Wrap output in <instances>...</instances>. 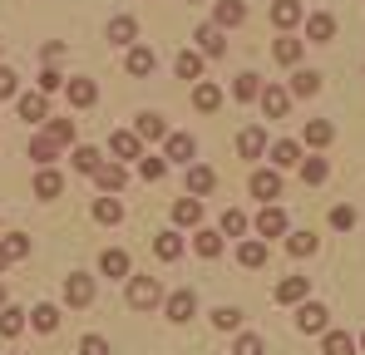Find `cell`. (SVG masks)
Here are the masks:
<instances>
[{"label": "cell", "mask_w": 365, "mask_h": 355, "mask_svg": "<svg viewBox=\"0 0 365 355\" xmlns=\"http://www.w3.org/2000/svg\"><path fill=\"white\" fill-rule=\"evenodd\" d=\"M297 163H302V143L277 138V143H272V168H297Z\"/></svg>", "instance_id": "cell-20"}, {"label": "cell", "mask_w": 365, "mask_h": 355, "mask_svg": "<svg viewBox=\"0 0 365 355\" xmlns=\"http://www.w3.org/2000/svg\"><path fill=\"white\" fill-rule=\"evenodd\" d=\"M302 20H306L302 0H272V25H277V30H297Z\"/></svg>", "instance_id": "cell-6"}, {"label": "cell", "mask_w": 365, "mask_h": 355, "mask_svg": "<svg viewBox=\"0 0 365 355\" xmlns=\"http://www.w3.org/2000/svg\"><path fill=\"white\" fill-rule=\"evenodd\" d=\"M192 5H197V0H192Z\"/></svg>", "instance_id": "cell-57"}, {"label": "cell", "mask_w": 365, "mask_h": 355, "mask_svg": "<svg viewBox=\"0 0 365 355\" xmlns=\"http://www.w3.org/2000/svg\"><path fill=\"white\" fill-rule=\"evenodd\" d=\"M237 262H242L247 272L267 267V242H262V237H252V242H242V247H237Z\"/></svg>", "instance_id": "cell-24"}, {"label": "cell", "mask_w": 365, "mask_h": 355, "mask_svg": "<svg viewBox=\"0 0 365 355\" xmlns=\"http://www.w3.org/2000/svg\"><path fill=\"white\" fill-rule=\"evenodd\" d=\"M153 69H158V55H153L148 45H133V50H128V74H133V79H143V74H153Z\"/></svg>", "instance_id": "cell-17"}, {"label": "cell", "mask_w": 365, "mask_h": 355, "mask_svg": "<svg viewBox=\"0 0 365 355\" xmlns=\"http://www.w3.org/2000/svg\"><path fill=\"white\" fill-rule=\"evenodd\" d=\"M163 301V282L158 277H128V306L133 311H153Z\"/></svg>", "instance_id": "cell-1"}, {"label": "cell", "mask_w": 365, "mask_h": 355, "mask_svg": "<svg viewBox=\"0 0 365 355\" xmlns=\"http://www.w3.org/2000/svg\"><path fill=\"white\" fill-rule=\"evenodd\" d=\"M55 153H60V143L50 138V133H40V138H30V158L45 168V163H55Z\"/></svg>", "instance_id": "cell-39"}, {"label": "cell", "mask_w": 365, "mask_h": 355, "mask_svg": "<svg viewBox=\"0 0 365 355\" xmlns=\"http://www.w3.org/2000/svg\"><path fill=\"white\" fill-rule=\"evenodd\" d=\"M94 182H99L104 192H119L123 182H128V173H123V163H119V158H114V163H104V168L94 173Z\"/></svg>", "instance_id": "cell-30"}, {"label": "cell", "mask_w": 365, "mask_h": 355, "mask_svg": "<svg viewBox=\"0 0 365 355\" xmlns=\"http://www.w3.org/2000/svg\"><path fill=\"white\" fill-rule=\"evenodd\" d=\"M302 138H306V148H326V143H331V138H336V128H331V123H326V118H306Z\"/></svg>", "instance_id": "cell-21"}, {"label": "cell", "mask_w": 365, "mask_h": 355, "mask_svg": "<svg viewBox=\"0 0 365 355\" xmlns=\"http://www.w3.org/2000/svg\"><path fill=\"white\" fill-rule=\"evenodd\" d=\"M74 168H79V173H99V168H104L99 148H74Z\"/></svg>", "instance_id": "cell-42"}, {"label": "cell", "mask_w": 365, "mask_h": 355, "mask_svg": "<svg viewBox=\"0 0 365 355\" xmlns=\"http://www.w3.org/2000/svg\"><path fill=\"white\" fill-rule=\"evenodd\" d=\"M79 355H114V351H109L104 336H84V341H79Z\"/></svg>", "instance_id": "cell-51"}, {"label": "cell", "mask_w": 365, "mask_h": 355, "mask_svg": "<svg viewBox=\"0 0 365 355\" xmlns=\"http://www.w3.org/2000/svg\"><path fill=\"white\" fill-rule=\"evenodd\" d=\"M321 351H326V355H356V341H351L346 331H326V341H321Z\"/></svg>", "instance_id": "cell-40"}, {"label": "cell", "mask_w": 365, "mask_h": 355, "mask_svg": "<svg viewBox=\"0 0 365 355\" xmlns=\"http://www.w3.org/2000/svg\"><path fill=\"white\" fill-rule=\"evenodd\" d=\"M262 89H267V84H262L257 74H237V79H232V99H237V104H252V99H262Z\"/></svg>", "instance_id": "cell-26"}, {"label": "cell", "mask_w": 365, "mask_h": 355, "mask_svg": "<svg viewBox=\"0 0 365 355\" xmlns=\"http://www.w3.org/2000/svg\"><path fill=\"white\" fill-rule=\"evenodd\" d=\"M138 173L148 178V182H158V178L168 173V158H158V153H148V158H138Z\"/></svg>", "instance_id": "cell-47"}, {"label": "cell", "mask_w": 365, "mask_h": 355, "mask_svg": "<svg viewBox=\"0 0 365 355\" xmlns=\"http://www.w3.org/2000/svg\"><path fill=\"white\" fill-rule=\"evenodd\" d=\"M192 247H197V257H217V252H222V232L197 227V232H192Z\"/></svg>", "instance_id": "cell-38"}, {"label": "cell", "mask_w": 365, "mask_h": 355, "mask_svg": "<svg viewBox=\"0 0 365 355\" xmlns=\"http://www.w3.org/2000/svg\"><path fill=\"white\" fill-rule=\"evenodd\" d=\"M237 153H242V158H262V153H267V133H262V128H242V133H237Z\"/></svg>", "instance_id": "cell-27"}, {"label": "cell", "mask_w": 365, "mask_h": 355, "mask_svg": "<svg viewBox=\"0 0 365 355\" xmlns=\"http://www.w3.org/2000/svg\"><path fill=\"white\" fill-rule=\"evenodd\" d=\"M331 227H336V232H351V227H356V207H351V202L331 207Z\"/></svg>", "instance_id": "cell-48"}, {"label": "cell", "mask_w": 365, "mask_h": 355, "mask_svg": "<svg viewBox=\"0 0 365 355\" xmlns=\"http://www.w3.org/2000/svg\"><path fill=\"white\" fill-rule=\"evenodd\" d=\"M247 187H252V197H262V202H272V197H282V173H277V168H257Z\"/></svg>", "instance_id": "cell-8"}, {"label": "cell", "mask_w": 365, "mask_h": 355, "mask_svg": "<svg viewBox=\"0 0 365 355\" xmlns=\"http://www.w3.org/2000/svg\"><path fill=\"white\" fill-rule=\"evenodd\" d=\"M15 94H20V74L0 64V99H15Z\"/></svg>", "instance_id": "cell-50"}, {"label": "cell", "mask_w": 365, "mask_h": 355, "mask_svg": "<svg viewBox=\"0 0 365 355\" xmlns=\"http://www.w3.org/2000/svg\"><path fill=\"white\" fill-rule=\"evenodd\" d=\"M202 50H182L178 59H173V69H178V79H187V84H192V79H202Z\"/></svg>", "instance_id": "cell-23"}, {"label": "cell", "mask_w": 365, "mask_h": 355, "mask_svg": "<svg viewBox=\"0 0 365 355\" xmlns=\"http://www.w3.org/2000/svg\"><path fill=\"white\" fill-rule=\"evenodd\" d=\"M133 35H138V20H133V15L109 20V40H114V45H133Z\"/></svg>", "instance_id": "cell-37"}, {"label": "cell", "mask_w": 365, "mask_h": 355, "mask_svg": "<svg viewBox=\"0 0 365 355\" xmlns=\"http://www.w3.org/2000/svg\"><path fill=\"white\" fill-rule=\"evenodd\" d=\"M168 158L192 163V158H197V138H192V133H173V138H168Z\"/></svg>", "instance_id": "cell-31"}, {"label": "cell", "mask_w": 365, "mask_h": 355, "mask_svg": "<svg viewBox=\"0 0 365 355\" xmlns=\"http://www.w3.org/2000/svg\"><path fill=\"white\" fill-rule=\"evenodd\" d=\"M326 178H331V163H326V158H302V182L306 187H321Z\"/></svg>", "instance_id": "cell-34"}, {"label": "cell", "mask_w": 365, "mask_h": 355, "mask_svg": "<svg viewBox=\"0 0 365 355\" xmlns=\"http://www.w3.org/2000/svg\"><path fill=\"white\" fill-rule=\"evenodd\" d=\"M222 237H242L247 232V212H237V207H227L222 212V227H217Z\"/></svg>", "instance_id": "cell-45"}, {"label": "cell", "mask_w": 365, "mask_h": 355, "mask_svg": "<svg viewBox=\"0 0 365 355\" xmlns=\"http://www.w3.org/2000/svg\"><path fill=\"white\" fill-rule=\"evenodd\" d=\"M94 222H104V227L123 222V202L119 197H99V202H94Z\"/></svg>", "instance_id": "cell-35"}, {"label": "cell", "mask_w": 365, "mask_h": 355, "mask_svg": "<svg viewBox=\"0 0 365 355\" xmlns=\"http://www.w3.org/2000/svg\"><path fill=\"white\" fill-rule=\"evenodd\" d=\"M128 267H133V262H128L123 247H109V252L99 257V272H104V277H128Z\"/></svg>", "instance_id": "cell-28"}, {"label": "cell", "mask_w": 365, "mask_h": 355, "mask_svg": "<svg viewBox=\"0 0 365 355\" xmlns=\"http://www.w3.org/2000/svg\"><path fill=\"white\" fill-rule=\"evenodd\" d=\"M242 20H247V5H242V0H217V20H212V25H222V30H237Z\"/></svg>", "instance_id": "cell-22"}, {"label": "cell", "mask_w": 365, "mask_h": 355, "mask_svg": "<svg viewBox=\"0 0 365 355\" xmlns=\"http://www.w3.org/2000/svg\"><path fill=\"white\" fill-rule=\"evenodd\" d=\"M292 94H297V99H316V94H321V74H316V69H297V74H292Z\"/></svg>", "instance_id": "cell-25"}, {"label": "cell", "mask_w": 365, "mask_h": 355, "mask_svg": "<svg viewBox=\"0 0 365 355\" xmlns=\"http://www.w3.org/2000/svg\"><path fill=\"white\" fill-rule=\"evenodd\" d=\"M257 237H262V242H272V237H287V212H282L277 202H267V207L257 212Z\"/></svg>", "instance_id": "cell-4"}, {"label": "cell", "mask_w": 365, "mask_h": 355, "mask_svg": "<svg viewBox=\"0 0 365 355\" xmlns=\"http://www.w3.org/2000/svg\"><path fill=\"white\" fill-rule=\"evenodd\" d=\"M272 55H277V64H302L306 45H302V40H292V35H282V40L272 45Z\"/></svg>", "instance_id": "cell-32"}, {"label": "cell", "mask_w": 365, "mask_h": 355, "mask_svg": "<svg viewBox=\"0 0 365 355\" xmlns=\"http://www.w3.org/2000/svg\"><path fill=\"white\" fill-rule=\"evenodd\" d=\"M64 301H69V306H89V301H94V282H89L84 272H69V277H64Z\"/></svg>", "instance_id": "cell-10"}, {"label": "cell", "mask_w": 365, "mask_h": 355, "mask_svg": "<svg viewBox=\"0 0 365 355\" xmlns=\"http://www.w3.org/2000/svg\"><path fill=\"white\" fill-rule=\"evenodd\" d=\"M20 257H30V237H25V232L0 237V272H5L10 262H20Z\"/></svg>", "instance_id": "cell-13"}, {"label": "cell", "mask_w": 365, "mask_h": 355, "mask_svg": "<svg viewBox=\"0 0 365 355\" xmlns=\"http://www.w3.org/2000/svg\"><path fill=\"white\" fill-rule=\"evenodd\" d=\"M297 326H302L306 336H326V326H331V311H326L321 301H306L302 311H297Z\"/></svg>", "instance_id": "cell-3"}, {"label": "cell", "mask_w": 365, "mask_h": 355, "mask_svg": "<svg viewBox=\"0 0 365 355\" xmlns=\"http://www.w3.org/2000/svg\"><path fill=\"white\" fill-rule=\"evenodd\" d=\"M0 311H5V287H0Z\"/></svg>", "instance_id": "cell-54"}, {"label": "cell", "mask_w": 365, "mask_h": 355, "mask_svg": "<svg viewBox=\"0 0 365 355\" xmlns=\"http://www.w3.org/2000/svg\"><path fill=\"white\" fill-rule=\"evenodd\" d=\"M60 192H64V178L55 168H40L35 173V197H60Z\"/></svg>", "instance_id": "cell-33"}, {"label": "cell", "mask_w": 365, "mask_h": 355, "mask_svg": "<svg viewBox=\"0 0 365 355\" xmlns=\"http://www.w3.org/2000/svg\"><path fill=\"white\" fill-rule=\"evenodd\" d=\"M306 40H311V45H331V40H336V15L311 10V15H306Z\"/></svg>", "instance_id": "cell-5"}, {"label": "cell", "mask_w": 365, "mask_h": 355, "mask_svg": "<svg viewBox=\"0 0 365 355\" xmlns=\"http://www.w3.org/2000/svg\"><path fill=\"white\" fill-rule=\"evenodd\" d=\"M163 311H168V321H173V326H182V321H192V316H197V292H192V287H182V292H173L168 301H163Z\"/></svg>", "instance_id": "cell-2"}, {"label": "cell", "mask_w": 365, "mask_h": 355, "mask_svg": "<svg viewBox=\"0 0 365 355\" xmlns=\"http://www.w3.org/2000/svg\"><path fill=\"white\" fill-rule=\"evenodd\" d=\"M153 252H158V262H178L182 257V232H158L153 237Z\"/></svg>", "instance_id": "cell-29"}, {"label": "cell", "mask_w": 365, "mask_h": 355, "mask_svg": "<svg viewBox=\"0 0 365 355\" xmlns=\"http://www.w3.org/2000/svg\"><path fill=\"white\" fill-rule=\"evenodd\" d=\"M361 351H365V336H361Z\"/></svg>", "instance_id": "cell-55"}, {"label": "cell", "mask_w": 365, "mask_h": 355, "mask_svg": "<svg viewBox=\"0 0 365 355\" xmlns=\"http://www.w3.org/2000/svg\"><path fill=\"white\" fill-rule=\"evenodd\" d=\"M306 296H311V277H287V282H277L272 301H282V306H297V301H306Z\"/></svg>", "instance_id": "cell-9"}, {"label": "cell", "mask_w": 365, "mask_h": 355, "mask_svg": "<svg viewBox=\"0 0 365 355\" xmlns=\"http://www.w3.org/2000/svg\"><path fill=\"white\" fill-rule=\"evenodd\" d=\"M173 222H178V227H197V222H202V197H192V192L178 197V202H173Z\"/></svg>", "instance_id": "cell-16"}, {"label": "cell", "mask_w": 365, "mask_h": 355, "mask_svg": "<svg viewBox=\"0 0 365 355\" xmlns=\"http://www.w3.org/2000/svg\"><path fill=\"white\" fill-rule=\"evenodd\" d=\"M287 252H292V257H311V252H316V237L311 232H287Z\"/></svg>", "instance_id": "cell-46"}, {"label": "cell", "mask_w": 365, "mask_h": 355, "mask_svg": "<svg viewBox=\"0 0 365 355\" xmlns=\"http://www.w3.org/2000/svg\"><path fill=\"white\" fill-rule=\"evenodd\" d=\"M133 133H138V138H148V143H158V138L168 143V138H173V133H168V123H163V114H138Z\"/></svg>", "instance_id": "cell-14"}, {"label": "cell", "mask_w": 365, "mask_h": 355, "mask_svg": "<svg viewBox=\"0 0 365 355\" xmlns=\"http://www.w3.org/2000/svg\"><path fill=\"white\" fill-rule=\"evenodd\" d=\"M0 45H5V40H0Z\"/></svg>", "instance_id": "cell-56"}, {"label": "cell", "mask_w": 365, "mask_h": 355, "mask_svg": "<svg viewBox=\"0 0 365 355\" xmlns=\"http://www.w3.org/2000/svg\"><path fill=\"white\" fill-rule=\"evenodd\" d=\"M64 94H69V104H74V109H89V104L99 99L94 79H69V84H64Z\"/></svg>", "instance_id": "cell-19"}, {"label": "cell", "mask_w": 365, "mask_h": 355, "mask_svg": "<svg viewBox=\"0 0 365 355\" xmlns=\"http://www.w3.org/2000/svg\"><path fill=\"white\" fill-rule=\"evenodd\" d=\"M30 321H35V331H55L60 326V306H35Z\"/></svg>", "instance_id": "cell-43"}, {"label": "cell", "mask_w": 365, "mask_h": 355, "mask_svg": "<svg viewBox=\"0 0 365 355\" xmlns=\"http://www.w3.org/2000/svg\"><path fill=\"white\" fill-rule=\"evenodd\" d=\"M55 89H64V74L60 69H45L40 74V94H55Z\"/></svg>", "instance_id": "cell-52"}, {"label": "cell", "mask_w": 365, "mask_h": 355, "mask_svg": "<svg viewBox=\"0 0 365 355\" xmlns=\"http://www.w3.org/2000/svg\"><path fill=\"white\" fill-rule=\"evenodd\" d=\"M45 133H50V138H55V143H74V123H69V118H50V128H45Z\"/></svg>", "instance_id": "cell-49"}, {"label": "cell", "mask_w": 365, "mask_h": 355, "mask_svg": "<svg viewBox=\"0 0 365 355\" xmlns=\"http://www.w3.org/2000/svg\"><path fill=\"white\" fill-rule=\"evenodd\" d=\"M212 182H217V173H212L207 163H187V192H192V197L212 192Z\"/></svg>", "instance_id": "cell-18"}, {"label": "cell", "mask_w": 365, "mask_h": 355, "mask_svg": "<svg viewBox=\"0 0 365 355\" xmlns=\"http://www.w3.org/2000/svg\"><path fill=\"white\" fill-rule=\"evenodd\" d=\"M20 331H25V311H15V306H5V311H0V336H5V341H15Z\"/></svg>", "instance_id": "cell-41"}, {"label": "cell", "mask_w": 365, "mask_h": 355, "mask_svg": "<svg viewBox=\"0 0 365 355\" xmlns=\"http://www.w3.org/2000/svg\"><path fill=\"white\" fill-rule=\"evenodd\" d=\"M192 104H197V114H217V109H222V89L207 84V79H197V84H192Z\"/></svg>", "instance_id": "cell-12"}, {"label": "cell", "mask_w": 365, "mask_h": 355, "mask_svg": "<svg viewBox=\"0 0 365 355\" xmlns=\"http://www.w3.org/2000/svg\"><path fill=\"white\" fill-rule=\"evenodd\" d=\"M232 355H267V346H262L257 336H242V341L232 346Z\"/></svg>", "instance_id": "cell-53"}, {"label": "cell", "mask_w": 365, "mask_h": 355, "mask_svg": "<svg viewBox=\"0 0 365 355\" xmlns=\"http://www.w3.org/2000/svg\"><path fill=\"white\" fill-rule=\"evenodd\" d=\"M192 40H197V50H202L207 59L227 55V35H222V25H202V30H197Z\"/></svg>", "instance_id": "cell-11"}, {"label": "cell", "mask_w": 365, "mask_h": 355, "mask_svg": "<svg viewBox=\"0 0 365 355\" xmlns=\"http://www.w3.org/2000/svg\"><path fill=\"white\" fill-rule=\"evenodd\" d=\"M138 143H143V138H138V133H128V128H123V133H109L114 158H138Z\"/></svg>", "instance_id": "cell-36"}, {"label": "cell", "mask_w": 365, "mask_h": 355, "mask_svg": "<svg viewBox=\"0 0 365 355\" xmlns=\"http://www.w3.org/2000/svg\"><path fill=\"white\" fill-rule=\"evenodd\" d=\"M212 326H217V331H237V326H242V311H237V306H217V311H212Z\"/></svg>", "instance_id": "cell-44"}, {"label": "cell", "mask_w": 365, "mask_h": 355, "mask_svg": "<svg viewBox=\"0 0 365 355\" xmlns=\"http://www.w3.org/2000/svg\"><path fill=\"white\" fill-rule=\"evenodd\" d=\"M257 104H262V114H267V118H287V109H292V89H282V84H267Z\"/></svg>", "instance_id": "cell-7"}, {"label": "cell", "mask_w": 365, "mask_h": 355, "mask_svg": "<svg viewBox=\"0 0 365 355\" xmlns=\"http://www.w3.org/2000/svg\"><path fill=\"white\" fill-rule=\"evenodd\" d=\"M15 109H20V118H25V123H45V118H50L45 94H20V99H15Z\"/></svg>", "instance_id": "cell-15"}]
</instances>
